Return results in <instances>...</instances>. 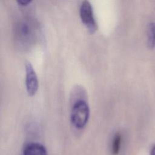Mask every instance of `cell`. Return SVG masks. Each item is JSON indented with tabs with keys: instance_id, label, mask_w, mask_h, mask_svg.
Listing matches in <instances>:
<instances>
[{
	"instance_id": "6da1fadb",
	"label": "cell",
	"mask_w": 155,
	"mask_h": 155,
	"mask_svg": "<svg viewBox=\"0 0 155 155\" xmlns=\"http://www.w3.org/2000/svg\"><path fill=\"white\" fill-rule=\"evenodd\" d=\"M90 117V107L85 100L78 99L73 103L71 112L70 120L73 125L78 128H83L87 124Z\"/></svg>"
},
{
	"instance_id": "7a4b0ae2",
	"label": "cell",
	"mask_w": 155,
	"mask_h": 155,
	"mask_svg": "<svg viewBox=\"0 0 155 155\" xmlns=\"http://www.w3.org/2000/svg\"><path fill=\"white\" fill-rule=\"evenodd\" d=\"M79 14L82 22L89 32L94 33L97 28V25L94 16L93 7L88 1H84L81 3Z\"/></svg>"
},
{
	"instance_id": "3957f363",
	"label": "cell",
	"mask_w": 155,
	"mask_h": 155,
	"mask_svg": "<svg viewBox=\"0 0 155 155\" xmlns=\"http://www.w3.org/2000/svg\"><path fill=\"white\" fill-rule=\"evenodd\" d=\"M25 87L29 96H34L38 89V77L32 65L30 62L25 64Z\"/></svg>"
},
{
	"instance_id": "277c9868",
	"label": "cell",
	"mask_w": 155,
	"mask_h": 155,
	"mask_svg": "<svg viewBox=\"0 0 155 155\" xmlns=\"http://www.w3.org/2000/svg\"><path fill=\"white\" fill-rule=\"evenodd\" d=\"M17 35L18 39L23 44L30 42L33 36V28L27 22H22L18 27Z\"/></svg>"
},
{
	"instance_id": "5b68a950",
	"label": "cell",
	"mask_w": 155,
	"mask_h": 155,
	"mask_svg": "<svg viewBox=\"0 0 155 155\" xmlns=\"http://www.w3.org/2000/svg\"><path fill=\"white\" fill-rule=\"evenodd\" d=\"M23 155H47V153L45 148L42 144L33 142L25 147Z\"/></svg>"
},
{
	"instance_id": "8992f818",
	"label": "cell",
	"mask_w": 155,
	"mask_h": 155,
	"mask_svg": "<svg viewBox=\"0 0 155 155\" xmlns=\"http://www.w3.org/2000/svg\"><path fill=\"white\" fill-rule=\"evenodd\" d=\"M147 44L149 48L155 47V22L149 24L147 29Z\"/></svg>"
},
{
	"instance_id": "52a82bcc",
	"label": "cell",
	"mask_w": 155,
	"mask_h": 155,
	"mask_svg": "<svg viewBox=\"0 0 155 155\" xmlns=\"http://www.w3.org/2000/svg\"><path fill=\"white\" fill-rule=\"evenodd\" d=\"M122 143V135L117 133L113 137L111 145V153L113 155H117L120 150Z\"/></svg>"
},
{
	"instance_id": "ba28073f",
	"label": "cell",
	"mask_w": 155,
	"mask_h": 155,
	"mask_svg": "<svg viewBox=\"0 0 155 155\" xmlns=\"http://www.w3.org/2000/svg\"><path fill=\"white\" fill-rule=\"evenodd\" d=\"M17 3L19 5H21V6H26L27 5H28L31 2V1L30 0H28V1H24V0H18L16 1Z\"/></svg>"
},
{
	"instance_id": "9c48e42d",
	"label": "cell",
	"mask_w": 155,
	"mask_h": 155,
	"mask_svg": "<svg viewBox=\"0 0 155 155\" xmlns=\"http://www.w3.org/2000/svg\"><path fill=\"white\" fill-rule=\"evenodd\" d=\"M150 155H155V145H154L150 151Z\"/></svg>"
}]
</instances>
